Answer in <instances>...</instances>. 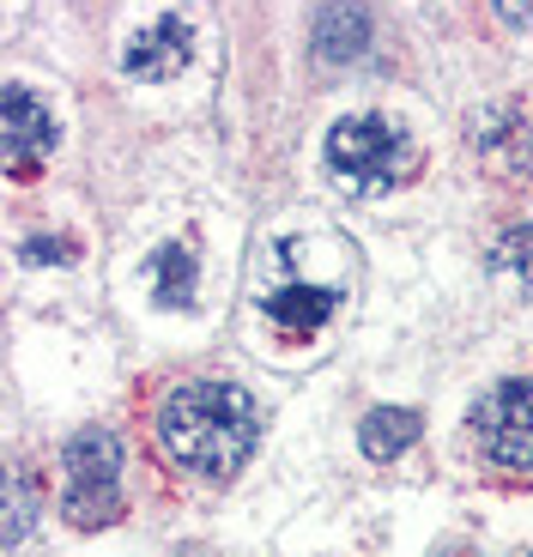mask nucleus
Wrapping results in <instances>:
<instances>
[{"label":"nucleus","instance_id":"obj_1","mask_svg":"<svg viewBox=\"0 0 533 557\" xmlns=\"http://www.w3.org/2000/svg\"><path fill=\"white\" fill-rule=\"evenodd\" d=\"M351 285V243L339 231H273L255 267V309L280 339H315L339 315Z\"/></svg>","mask_w":533,"mask_h":557},{"label":"nucleus","instance_id":"obj_2","mask_svg":"<svg viewBox=\"0 0 533 557\" xmlns=\"http://www.w3.org/2000/svg\"><path fill=\"white\" fill-rule=\"evenodd\" d=\"M261 412L237 382H176L158 400V443L195 479H237L255 455Z\"/></svg>","mask_w":533,"mask_h":557},{"label":"nucleus","instance_id":"obj_3","mask_svg":"<svg viewBox=\"0 0 533 557\" xmlns=\"http://www.w3.org/2000/svg\"><path fill=\"white\" fill-rule=\"evenodd\" d=\"M412 158H419L412 134L382 110L339 115L322 139L327 176H334V188L351 200H376V195H388V188H400V182L412 176Z\"/></svg>","mask_w":533,"mask_h":557},{"label":"nucleus","instance_id":"obj_4","mask_svg":"<svg viewBox=\"0 0 533 557\" xmlns=\"http://www.w3.org/2000/svg\"><path fill=\"white\" fill-rule=\"evenodd\" d=\"M479 455L504 467V473H533V376H509L497 388L479 394V406L467 412Z\"/></svg>","mask_w":533,"mask_h":557},{"label":"nucleus","instance_id":"obj_5","mask_svg":"<svg viewBox=\"0 0 533 557\" xmlns=\"http://www.w3.org/2000/svg\"><path fill=\"white\" fill-rule=\"evenodd\" d=\"M188 61H195V30H188L183 13H164L146 30H134L122 67H127V79H176Z\"/></svg>","mask_w":533,"mask_h":557},{"label":"nucleus","instance_id":"obj_6","mask_svg":"<svg viewBox=\"0 0 533 557\" xmlns=\"http://www.w3.org/2000/svg\"><path fill=\"white\" fill-rule=\"evenodd\" d=\"M7 110H0V134H7V158H13V170H30L42 164V158L55 152V115H49V103L30 91V85H7Z\"/></svg>","mask_w":533,"mask_h":557},{"label":"nucleus","instance_id":"obj_7","mask_svg":"<svg viewBox=\"0 0 533 557\" xmlns=\"http://www.w3.org/2000/svg\"><path fill=\"white\" fill-rule=\"evenodd\" d=\"M195 278H200V261L183 243H164V249L146 261V292H152L158 309H188L195 304Z\"/></svg>","mask_w":533,"mask_h":557},{"label":"nucleus","instance_id":"obj_8","mask_svg":"<svg viewBox=\"0 0 533 557\" xmlns=\"http://www.w3.org/2000/svg\"><path fill=\"white\" fill-rule=\"evenodd\" d=\"M315 55L322 61H358L370 49V37H376V25H370L364 7H327V13H315Z\"/></svg>","mask_w":533,"mask_h":557},{"label":"nucleus","instance_id":"obj_9","mask_svg":"<svg viewBox=\"0 0 533 557\" xmlns=\"http://www.w3.org/2000/svg\"><path fill=\"white\" fill-rule=\"evenodd\" d=\"M122 436L115 431H73L67 443V473L73 485H115L122 479Z\"/></svg>","mask_w":533,"mask_h":557},{"label":"nucleus","instance_id":"obj_10","mask_svg":"<svg viewBox=\"0 0 533 557\" xmlns=\"http://www.w3.org/2000/svg\"><path fill=\"white\" fill-rule=\"evenodd\" d=\"M412 443H419V412L412 406H376L358 424V448L370 460H394V455H407Z\"/></svg>","mask_w":533,"mask_h":557},{"label":"nucleus","instance_id":"obj_11","mask_svg":"<svg viewBox=\"0 0 533 557\" xmlns=\"http://www.w3.org/2000/svg\"><path fill=\"white\" fill-rule=\"evenodd\" d=\"M467 134H473V146L485 158H521V152H528V127H521V115L509 110V103L479 110L473 122H467Z\"/></svg>","mask_w":533,"mask_h":557},{"label":"nucleus","instance_id":"obj_12","mask_svg":"<svg viewBox=\"0 0 533 557\" xmlns=\"http://www.w3.org/2000/svg\"><path fill=\"white\" fill-rule=\"evenodd\" d=\"M61 516H67L73 528H110V521L122 516V497H115V485H73L67 497H61Z\"/></svg>","mask_w":533,"mask_h":557},{"label":"nucleus","instance_id":"obj_13","mask_svg":"<svg viewBox=\"0 0 533 557\" xmlns=\"http://www.w3.org/2000/svg\"><path fill=\"white\" fill-rule=\"evenodd\" d=\"M492 273H509L533 292V224H509L492 243Z\"/></svg>","mask_w":533,"mask_h":557},{"label":"nucleus","instance_id":"obj_14","mask_svg":"<svg viewBox=\"0 0 533 557\" xmlns=\"http://www.w3.org/2000/svg\"><path fill=\"white\" fill-rule=\"evenodd\" d=\"M25 528H30V485L13 479V503H7V545H25Z\"/></svg>","mask_w":533,"mask_h":557},{"label":"nucleus","instance_id":"obj_15","mask_svg":"<svg viewBox=\"0 0 533 557\" xmlns=\"http://www.w3.org/2000/svg\"><path fill=\"white\" fill-rule=\"evenodd\" d=\"M25 261H37V267H42V261H49V267H67V261H73V243H67V237H30V243H25Z\"/></svg>","mask_w":533,"mask_h":557},{"label":"nucleus","instance_id":"obj_16","mask_svg":"<svg viewBox=\"0 0 533 557\" xmlns=\"http://www.w3.org/2000/svg\"><path fill=\"white\" fill-rule=\"evenodd\" d=\"M504 13V25H533V7H497Z\"/></svg>","mask_w":533,"mask_h":557},{"label":"nucleus","instance_id":"obj_17","mask_svg":"<svg viewBox=\"0 0 533 557\" xmlns=\"http://www.w3.org/2000/svg\"><path fill=\"white\" fill-rule=\"evenodd\" d=\"M436 557H479V552H467V545H449V552H436Z\"/></svg>","mask_w":533,"mask_h":557},{"label":"nucleus","instance_id":"obj_18","mask_svg":"<svg viewBox=\"0 0 533 557\" xmlns=\"http://www.w3.org/2000/svg\"><path fill=\"white\" fill-rule=\"evenodd\" d=\"M528 557H533V552H528Z\"/></svg>","mask_w":533,"mask_h":557}]
</instances>
